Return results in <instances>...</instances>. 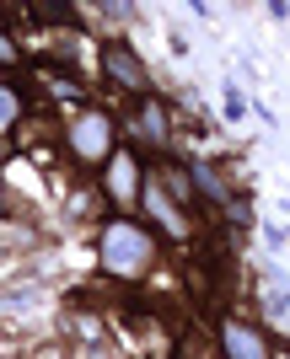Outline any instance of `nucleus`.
Listing matches in <instances>:
<instances>
[{
  "label": "nucleus",
  "mask_w": 290,
  "mask_h": 359,
  "mask_svg": "<svg viewBox=\"0 0 290 359\" xmlns=\"http://www.w3.org/2000/svg\"><path fill=\"white\" fill-rule=\"evenodd\" d=\"M145 252H151V241H145V231L140 225H107L103 231V263L113 273H135L140 263H145Z\"/></svg>",
  "instance_id": "f257e3e1"
},
{
  "label": "nucleus",
  "mask_w": 290,
  "mask_h": 359,
  "mask_svg": "<svg viewBox=\"0 0 290 359\" xmlns=\"http://www.w3.org/2000/svg\"><path fill=\"white\" fill-rule=\"evenodd\" d=\"M107 140H113V135H107V118H103V113H86V118L70 129V145H76L86 161H97V156H103Z\"/></svg>",
  "instance_id": "f03ea898"
},
{
  "label": "nucleus",
  "mask_w": 290,
  "mask_h": 359,
  "mask_svg": "<svg viewBox=\"0 0 290 359\" xmlns=\"http://www.w3.org/2000/svg\"><path fill=\"white\" fill-rule=\"evenodd\" d=\"M220 338H226V354H231V359H269L263 338H258L253 327H242V322H226V332H220Z\"/></svg>",
  "instance_id": "7ed1b4c3"
},
{
  "label": "nucleus",
  "mask_w": 290,
  "mask_h": 359,
  "mask_svg": "<svg viewBox=\"0 0 290 359\" xmlns=\"http://www.w3.org/2000/svg\"><path fill=\"white\" fill-rule=\"evenodd\" d=\"M107 70H113V75H119V81H124V86H145V70H140V65H135V54H124V48H107Z\"/></svg>",
  "instance_id": "20e7f679"
},
{
  "label": "nucleus",
  "mask_w": 290,
  "mask_h": 359,
  "mask_svg": "<svg viewBox=\"0 0 290 359\" xmlns=\"http://www.w3.org/2000/svg\"><path fill=\"white\" fill-rule=\"evenodd\" d=\"M16 107H22V102H16L11 91L0 86V129H11V123H16Z\"/></svg>",
  "instance_id": "39448f33"
},
{
  "label": "nucleus",
  "mask_w": 290,
  "mask_h": 359,
  "mask_svg": "<svg viewBox=\"0 0 290 359\" xmlns=\"http://www.w3.org/2000/svg\"><path fill=\"white\" fill-rule=\"evenodd\" d=\"M113 188H119L113 198H135V194H129V161H119V166H113Z\"/></svg>",
  "instance_id": "423d86ee"
},
{
  "label": "nucleus",
  "mask_w": 290,
  "mask_h": 359,
  "mask_svg": "<svg viewBox=\"0 0 290 359\" xmlns=\"http://www.w3.org/2000/svg\"><path fill=\"white\" fill-rule=\"evenodd\" d=\"M140 123H145V129H151V135L162 140V113H156V107H145V118H140Z\"/></svg>",
  "instance_id": "0eeeda50"
},
{
  "label": "nucleus",
  "mask_w": 290,
  "mask_h": 359,
  "mask_svg": "<svg viewBox=\"0 0 290 359\" xmlns=\"http://www.w3.org/2000/svg\"><path fill=\"white\" fill-rule=\"evenodd\" d=\"M0 210H6V198H0Z\"/></svg>",
  "instance_id": "6e6552de"
}]
</instances>
